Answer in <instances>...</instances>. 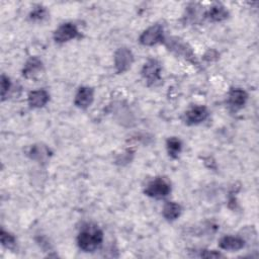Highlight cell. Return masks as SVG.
Returning <instances> with one entry per match:
<instances>
[{"label":"cell","instance_id":"obj_1","mask_svg":"<svg viewBox=\"0 0 259 259\" xmlns=\"http://www.w3.org/2000/svg\"><path fill=\"white\" fill-rule=\"evenodd\" d=\"M104 240V233L95 226H87L79 233L78 246L84 252H93L100 248Z\"/></svg>","mask_w":259,"mask_h":259},{"label":"cell","instance_id":"obj_2","mask_svg":"<svg viewBox=\"0 0 259 259\" xmlns=\"http://www.w3.org/2000/svg\"><path fill=\"white\" fill-rule=\"evenodd\" d=\"M170 191V184L163 178L154 179L148 184L147 188L145 189V193L147 196L154 199H163L168 196Z\"/></svg>","mask_w":259,"mask_h":259},{"label":"cell","instance_id":"obj_3","mask_svg":"<svg viewBox=\"0 0 259 259\" xmlns=\"http://www.w3.org/2000/svg\"><path fill=\"white\" fill-rule=\"evenodd\" d=\"M134 56L131 50L127 48L119 49L115 54V66L118 73H124L131 68Z\"/></svg>","mask_w":259,"mask_h":259},{"label":"cell","instance_id":"obj_4","mask_svg":"<svg viewBox=\"0 0 259 259\" xmlns=\"http://www.w3.org/2000/svg\"><path fill=\"white\" fill-rule=\"evenodd\" d=\"M163 27L160 24H154L143 31V34L140 37V43L144 46H153L161 41H163Z\"/></svg>","mask_w":259,"mask_h":259},{"label":"cell","instance_id":"obj_5","mask_svg":"<svg viewBox=\"0 0 259 259\" xmlns=\"http://www.w3.org/2000/svg\"><path fill=\"white\" fill-rule=\"evenodd\" d=\"M78 29L74 23L67 22L59 26L54 32V40L57 43H66L78 36Z\"/></svg>","mask_w":259,"mask_h":259},{"label":"cell","instance_id":"obj_6","mask_svg":"<svg viewBox=\"0 0 259 259\" xmlns=\"http://www.w3.org/2000/svg\"><path fill=\"white\" fill-rule=\"evenodd\" d=\"M160 72H161V65L157 60L151 59L147 63H145L142 69V75L147 80L149 85H153L156 82L160 81Z\"/></svg>","mask_w":259,"mask_h":259},{"label":"cell","instance_id":"obj_7","mask_svg":"<svg viewBox=\"0 0 259 259\" xmlns=\"http://www.w3.org/2000/svg\"><path fill=\"white\" fill-rule=\"evenodd\" d=\"M209 116L208 109L206 107H194L184 115V121L187 125H197L204 122Z\"/></svg>","mask_w":259,"mask_h":259},{"label":"cell","instance_id":"obj_8","mask_svg":"<svg viewBox=\"0 0 259 259\" xmlns=\"http://www.w3.org/2000/svg\"><path fill=\"white\" fill-rule=\"evenodd\" d=\"M50 100L49 93L44 89L34 90L28 94V105L34 109H40L47 105Z\"/></svg>","mask_w":259,"mask_h":259},{"label":"cell","instance_id":"obj_9","mask_svg":"<svg viewBox=\"0 0 259 259\" xmlns=\"http://www.w3.org/2000/svg\"><path fill=\"white\" fill-rule=\"evenodd\" d=\"M93 102V90L89 87H81L76 93L74 104L77 108L87 109Z\"/></svg>","mask_w":259,"mask_h":259},{"label":"cell","instance_id":"obj_10","mask_svg":"<svg viewBox=\"0 0 259 259\" xmlns=\"http://www.w3.org/2000/svg\"><path fill=\"white\" fill-rule=\"evenodd\" d=\"M43 69V63L38 58L29 59L24 65L22 74L25 78H35Z\"/></svg>","mask_w":259,"mask_h":259},{"label":"cell","instance_id":"obj_11","mask_svg":"<svg viewBox=\"0 0 259 259\" xmlns=\"http://www.w3.org/2000/svg\"><path fill=\"white\" fill-rule=\"evenodd\" d=\"M248 99L245 90L240 88H234L229 93V105L234 109H241L244 107Z\"/></svg>","mask_w":259,"mask_h":259},{"label":"cell","instance_id":"obj_12","mask_svg":"<svg viewBox=\"0 0 259 259\" xmlns=\"http://www.w3.org/2000/svg\"><path fill=\"white\" fill-rule=\"evenodd\" d=\"M220 247L224 250H232L237 251L244 247L245 241L240 237L234 236H225L220 240Z\"/></svg>","mask_w":259,"mask_h":259},{"label":"cell","instance_id":"obj_13","mask_svg":"<svg viewBox=\"0 0 259 259\" xmlns=\"http://www.w3.org/2000/svg\"><path fill=\"white\" fill-rule=\"evenodd\" d=\"M167 46L169 50L175 52L177 55H183L185 58H193V54L189 48H187V45L181 42L177 38H173L168 41Z\"/></svg>","mask_w":259,"mask_h":259},{"label":"cell","instance_id":"obj_14","mask_svg":"<svg viewBox=\"0 0 259 259\" xmlns=\"http://www.w3.org/2000/svg\"><path fill=\"white\" fill-rule=\"evenodd\" d=\"M163 217L168 221H174L177 218H179L181 214V207L180 205L174 203V202H168L165 204L163 211Z\"/></svg>","mask_w":259,"mask_h":259},{"label":"cell","instance_id":"obj_15","mask_svg":"<svg viewBox=\"0 0 259 259\" xmlns=\"http://www.w3.org/2000/svg\"><path fill=\"white\" fill-rule=\"evenodd\" d=\"M228 11H227L225 9L224 6L220 5V4H217V5H214L212 6L209 11L207 12V17L211 20H214V21H222L224 19H226L227 17H228Z\"/></svg>","mask_w":259,"mask_h":259},{"label":"cell","instance_id":"obj_16","mask_svg":"<svg viewBox=\"0 0 259 259\" xmlns=\"http://www.w3.org/2000/svg\"><path fill=\"white\" fill-rule=\"evenodd\" d=\"M182 148V144L177 138H170L167 141V150L172 158H177Z\"/></svg>","mask_w":259,"mask_h":259},{"label":"cell","instance_id":"obj_17","mask_svg":"<svg viewBox=\"0 0 259 259\" xmlns=\"http://www.w3.org/2000/svg\"><path fill=\"white\" fill-rule=\"evenodd\" d=\"M0 236H1V243H2L3 246H5L7 248H11L12 246H14L15 238L11 234H9V233L5 232L4 230H2L1 234H0Z\"/></svg>","mask_w":259,"mask_h":259},{"label":"cell","instance_id":"obj_18","mask_svg":"<svg viewBox=\"0 0 259 259\" xmlns=\"http://www.w3.org/2000/svg\"><path fill=\"white\" fill-rule=\"evenodd\" d=\"M46 13H47V11L44 7L38 6L30 12L29 17L32 20H42L46 16Z\"/></svg>","mask_w":259,"mask_h":259},{"label":"cell","instance_id":"obj_19","mask_svg":"<svg viewBox=\"0 0 259 259\" xmlns=\"http://www.w3.org/2000/svg\"><path fill=\"white\" fill-rule=\"evenodd\" d=\"M10 89V80L8 77H6L5 75L1 76V96H2V101L5 100V96L7 94V92Z\"/></svg>","mask_w":259,"mask_h":259}]
</instances>
